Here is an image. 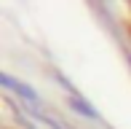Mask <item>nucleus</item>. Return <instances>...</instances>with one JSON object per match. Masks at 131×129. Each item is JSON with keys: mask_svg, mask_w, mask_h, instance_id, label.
I'll list each match as a JSON object with an SVG mask.
<instances>
[{"mask_svg": "<svg viewBox=\"0 0 131 129\" xmlns=\"http://www.w3.org/2000/svg\"><path fill=\"white\" fill-rule=\"evenodd\" d=\"M0 84H3V86H11V89H14L16 94H19V97L29 99V102H38V94H35V91L29 89L27 84H19V81H14V78L8 75V73H3V75H0Z\"/></svg>", "mask_w": 131, "mask_h": 129, "instance_id": "f257e3e1", "label": "nucleus"}, {"mask_svg": "<svg viewBox=\"0 0 131 129\" xmlns=\"http://www.w3.org/2000/svg\"><path fill=\"white\" fill-rule=\"evenodd\" d=\"M70 108H75V110H78V113L88 116V118H96V110H94V108H91V105H88V102H83L80 97H72V99H70Z\"/></svg>", "mask_w": 131, "mask_h": 129, "instance_id": "f03ea898", "label": "nucleus"}]
</instances>
